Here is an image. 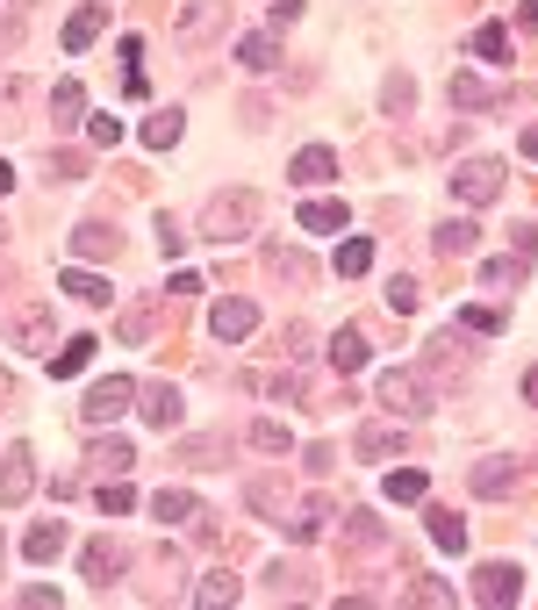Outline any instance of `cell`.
<instances>
[{"instance_id": "cell-53", "label": "cell", "mask_w": 538, "mask_h": 610, "mask_svg": "<svg viewBox=\"0 0 538 610\" xmlns=\"http://www.w3.org/2000/svg\"><path fill=\"white\" fill-rule=\"evenodd\" d=\"M8 395H15V381H8V366H0V402H8Z\"/></svg>"}, {"instance_id": "cell-11", "label": "cell", "mask_w": 538, "mask_h": 610, "mask_svg": "<svg viewBox=\"0 0 538 610\" xmlns=\"http://www.w3.org/2000/svg\"><path fill=\"white\" fill-rule=\"evenodd\" d=\"M87 467L101 474V481H115V474L137 467V453H130V438H94V446H87Z\"/></svg>"}, {"instance_id": "cell-43", "label": "cell", "mask_w": 538, "mask_h": 610, "mask_svg": "<svg viewBox=\"0 0 538 610\" xmlns=\"http://www.w3.org/2000/svg\"><path fill=\"white\" fill-rule=\"evenodd\" d=\"M460 324L481 331V338H496V331H503V309H460Z\"/></svg>"}, {"instance_id": "cell-51", "label": "cell", "mask_w": 538, "mask_h": 610, "mask_svg": "<svg viewBox=\"0 0 538 610\" xmlns=\"http://www.w3.org/2000/svg\"><path fill=\"white\" fill-rule=\"evenodd\" d=\"M524 158H538V122H531V130H524Z\"/></svg>"}, {"instance_id": "cell-31", "label": "cell", "mask_w": 538, "mask_h": 610, "mask_svg": "<svg viewBox=\"0 0 538 610\" xmlns=\"http://www.w3.org/2000/svg\"><path fill=\"white\" fill-rule=\"evenodd\" d=\"M244 496H252V510H266V517H288V481H252Z\"/></svg>"}, {"instance_id": "cell-40", "label": "cell", "mask_w": 538, "mask_h": 610, "mask_svg": "<svg viewBox=\"0 0 538 610\" xmlns=\"http://www.w3.org/2000/svg\"><path fill=\"white\" fill-rule=\"evenodd\" d=\"M345 539H352V546H381V524H374V510H352V517H345Z\"/></svg>"}, {"instance_id": "cell-41", "label": "cell", "mask_w": 538, "mask_h": 610, "mask_svg": "<svg viewBox=\"0 0 538 610\" xmlns=\"http://www.w3.org/2000/svg\"><path fill=\"white\" fill-rule=\"evenodd\" d=\"M266 266H273V273H288L295 288H309V259H302V252H266Z\"/></svg>"}, {"instance_id": "cell-47", "label": "cell", "mask_w": 538, "mask_h": 610, "mask_svg": "<svg viewBox=\"0 0 538 610\" xmlns=\"http://www.w3.org/2000/svg\"><path fill=\"white\" fill-rule=\"evenodd\" d=\"M22 603L44 610V603H58V589H51V582H29V589H22Z\"/></svg>"}, {"instance_id": "cell-37", "label": "cell", "mask_w": 538, "mask_h": 610, "mask_svg": "<svg viewBox=\"0 0 538 610\" xmlns=\"http://www.w3.org/2000/svg\"><path fill=\"white\" fill-rule=\"evenodd\" d=\"M359 453H366V460H388V453H402V431H388V424H374V431L359 438Z\"/></svg>"}, {"instance_id": "cell-29", "label": "cell", "mask_w": 538, "mask_h": 610, "mask_svg": "<svg viewBox=\"0 0 538 610\" xmlns=\"http://www.w3.org/2000/svg\"><path fill=\"white\" fill-rule=\"evenodd\" d=\"M366 266H374V244H366V237H345V244H338V280H359Z\"/></svg>"}, {"instance_id": "cell-1", "label": "cell", "mask_w": 538, "mask_h": 610, "mask_svg": "<svg viewBox=\"0 0 538 610\" xmlns=\"http://www.w3.org/2000/svg\"><path fill=\"white\" fill-rule=\"evenodd\" d=\"M8 345H15V352H44V359H51V352H58V309H51V302L15 309V316H8Z\"/></svg>"}, {"instance_id": "cell-54", "label": "cell", "mask_w": 538, "mask_h": 610, "mask_svg": "<svg viewBox=\"0 0 538 610\" xmlns=\"http://www.w3.org/2000/svg\"><path fill=\"white\" fill-rule=\"evenodd\" d=\"M531 402H538V374H531Z\"/></svg>"}, {"instance_id": "cell-35", "label": "cell", "mask_w": 538, "mask_h": 610, "mask_svg": "<svg viewBox=\"0 0 538 610\" xmlns=\"http://www.w3.org/2000/svg\"><path fill=\"white\" fill-rule=\"evenodd\" d=\"M115 338H122V345H144V338H151V309H144V302H137V309H122Z\"/></svg>"}, {"instance_id": "cell-13", "label": "cell", "mask_w": 538, "mask_h": 610, "mask_svg": "<svg viewBox=\"0 0 538 610\" xmlns=\"http://www.w3.org/2000/svg\"><path fill=\"white\" fill-rule=\"evenodd\" d=\"M474 496H488V503L517 496V467H510V460H481V467H474Z\"/></svg>"}, {"instance_id": "cell-38", "label": "cell", "mask_w": 538, "mask_h": 610, "mask_svg": "<svg viewBox=\"0 0 538 610\" xmlns=\"http://www.w3.org/2000/svg\"><path fill=\"white\" fill-rule=\"evenodd\" d=\"M417 280H409V273H395V280H388V309H395V316H409V309H417Z\"/></svg>"}, {"instance_id": "cell-9", "label": "cell", "mask_w": 538, "mask_h": 610, "mask_svg": "<svg viewBox=\"0 0 538 610\" xmlns=\"http://www.w3.org/2000/svg\"><path fill=\"white\" fill-rule=\"evenodd\" d=\"M58 295L87 302V309H108V302H115V288H108L101 273H87V266H65V273H58Z\"/></svg>"}, {"instance_id": "cell-4", "label": "cell", "mask_w": 538, "mask_h": 610, "mask_svg": "<svg viewBox=\"0 0 538 610\" xmlns=\"http://www.w3.org/2000/svg\"><path fill=\"white\" fill-rule=\"evenodd\" d=\"M252 216H259V202H252V194H216L209 209H201V237L230 244V237H244V230H252Z\"/></svg>"}, {"instance_id": "cell-20", "label": "cell", "mask_w": 538, "mask_h": 610, "mask_svg": "<svg viewBox=\"0 0 538 610\" xmlns=\"http://www.w3.org/2000/svg\"><path fill=\"white\" fill-rule=\"evenodd\" d=\"M115 230H108V223H80V230H72V252H80V259H115Z\"/></svg>"}, {"instance_id": "cell-52", "label": "cell", "mask_w": 538, "mask_h": 610, "mask_svg": "<svg viewBox=\"0 0 538 610\" xmlns=\"http://www.w3.org/2000/svg\"><path fill=\"white\" fill-rule=\"evenodd\" d=\"M8 187H15V166H8V158H0V194H8Z\"/></svg>"}, {"instance_id": "cell-15", "label": "cell", "mask_w": 538, "mask_h": 610, "mask_svg": "<svg viewBox=\"0 0 538 610\" xmlns=\"http://www.w3.org/2000/svg\"><path fill=\"white\" fill-rule=\"evenodd\" d=\"M122 568H130V553H122L115 539H94L87 546V582H101V589H108V582H122Z\"/></svg>"}, {"instance_id": "cell-48", "label": "cell", "mask_w": 538, "mask_h": 610, "mask_svg": "<svg viewBox=\"0 0 538 610\" xmlns=\"http://www.w3.org/2000/svg\"><path fill=\"white\" fill-rule=\"evenodd\" d=\"M517 252H524V259H538V223H517Z\"/></svg>"}, {"instance_id": "cell-44", "label": "cell", "mask_w": 538, "mask_h": 610, "mask_svg": "<svg viewBox=\"0 0 538 610\" xmlns=\"http://www.w3.org/2000/svg\"><path fill=\"white\" fill-rule=\"evenodd\" d=\"M158 244H166V259H180V252H187V237L173 230V216H158Z\"/></svg>"}, {"instance_id": "cell-2", "label": "cell", "mask_w": 538, "mask_h": 610, "mask_svg": "<svg viewBox=\"0 0 538 610\" xmlns=\"http://www.w3.org/2000/svg\"><path fill=\"white\" fill-rule=\"evenodd\" d=\"M496 194H503V158H467V166H452V202L488 209Z\"/></svg>"}, {"instance_id": "cell-27", "label": "cell", "mask_w": 538, "mask_h": 610, "mask_svg": "<svg viewBox=\"0 0 538 610\" xmlns=\"http://www.w3.org/2000/svg\"><path fill=\"white\" fill-rule=\"evenodd\" d=\"M22 553H29V560H58V553H65V524H36L29 539H22Z\"/></svg>"}, {"instance_id": "cell-26", "label": "cell", "mask_w": 538, "mask_h": 610, "mask_svg": "<svg viewBox=\"0 0 538 610\" xmlns=\"http://www.w3.org/2000/svg\"><path fill=\"white\" fill-rule=\"evenodd\" d=\"M144 144H151V151H173L180 144V108H158V115L144 122Z\"/></svg>"}, {"instance_id": "cell-32", "label": "cell", "mask_w": 538, "mask_h": 610, "mask_svg": "<svg viewBox=\"0 0 538 610\" xmlns=\"http://www.w3.org/2000/svg\"><path fill=\"white\" fill-rule=\"evenodd\" d=\"M51 115H58V122H80V115H87V94H80V80H58Z\"/></svg>"}, {"instance_id": "cell-39", "label": "cell", "mask_w": 538, "mask_h": 610, "mask_svg": "<svg viewBox=\"0 0 538 610\" xmlns=\"http://www.w3.org/2000/svg\"><path fill=\"white\" fill-rule=\"evenodd\" d=\"M252 446H259V453H288V424L259 417V424H252Z\"/></svg>"}, {"instance_id": "cell-12", "label": "cell", "mask_w": 538, "mask_h": 610, "mask_svg": "<svg viewBox=\"0 0 538 610\" xmlns=\"http://www.w3.org/2000/svg\"><path fill=\"white\" fill-rule=\"evenodd\" d=\"M366 352H374V345H366V331H359V324L330 331V366H338V374H359V366H366Z\"/></svg>"}, {"instance_id": "cell-25", "label": "cell", "mask_w": 538, "mask_h": 610, "mask_svg": "<svg viewBox=\"0 0 538 610\" xmlns=\"http://www.w3.org/2000/svg\"><path fill=\"white\" fill-rule=\"evenodd\" d=\"M302 230H316V237L345 230V202H302Z\"/></svg>"}, {"instance_id": "cell-19", "label": "cell", "mask_w": 538, "mask_h": 610, "mask_svg": "<svg viewBox=\"0 0 538 610\" xmlns=\"http://www.w3.org/2000/svg\"><path fill=\"white\" fill-rule=\"evenodd\" d=\"M438 252H445V259H467V252H474V244H481V230H474L467 223V216H452V223H438Z\"/></svg>"}, {"instance_id": "cell-33", "label": "cell", "mask_w": 538, "mask_h": 610, "mask_svg": "<svg viewBox=\"0 0 538 610\" xmlns=\"http://www.w3.org/2000/svg\"><path fill=\"white\" fill-rule=\"evenodd\" d=\"M424 488H431L424 467H395V474H388V496H395V503H424Z\"/></svg>"}, {"instance_id": "cell-17", "label": "cell", "mask_w": 538, "mask_h": 610, "mask_svg": "<svg viewBox=\"0 0 538 610\" xmlns=\"http://www.w3.org/2000/svg\"><path fill=\"white\" fill-rule=\"evenodd\" d=\"M151 510H158V524H201V503H194L187 488H158Z\"/></svg>"}, {"instance_id": "cell-18", "label": "cell", "mask_w": 538, "mask_h": 610, "mask_svg": "<svg viewBox=\"0 0 538 610\" xmlns=\"http://www.w3.org/2000/svg\"><path fill=\"white\" fill-rule=\"evenodd\" d=\"M237 575H230V568H216V575H201V582H194V603H201V610H223V603H237Z\"/></svg>"}, {"instance_id": "cell-23", "label": "cell", "mask_w": 538, "mask_h": 610, "mask_svg": "<svg viewBox=\"0 0 538 610\" xmlns=\"http://www.w3.org/2000/svg\"><path fill=\"white\" fill-rule=\"evenodd\" d=\"M424 524H431V546H438V553H467V524L452 517V510H431Z\"/></svg>"}, {"instance_id": "cell-50", "label": "cell", "mask_w": 538, "mask_h": 610, "mask_svg": "<svg viewBox=\"0 0 538 610\" xmlns=\"http://www.w3.org/2000/svg\"><path fill=\"white\" fill-rule=\"evenodd\" d=\"M15 44H22V29H15V22H0V51H15Z\"/></svg>"}, {"instance_id": "cell-55", "label": "cell", "mask_w": 538, "mask_h": 610, "mask_svg": "<svg viewBox=\"0 0 538 610\" xmlns=\"http://www.w3.org/2000/svg\"><path fill=\"white\" fill-rule=\"evenodd\" d=\"M0 237H8V230H0Z\"/></svg>"}, {"instance_id": "cell-21", "label": "cell", "mask_w": 538, "mask_h": 610, "mask_svg": "<svg viewBox=\"0 0 538 610\" xmlns=\"http://www.w3.org/2000/svg\"><path fill=\"white\" fill-rule=\"evenodd\" d=\"M452 108H503V87H481L474 72H452Z\"/></svg>"}, {"instance_id": "cell-16", "label": "cell", "mask_w": 538, "mask_h": 610, "mask_svg": "<svg viewBox=\"0 0 538 610\" xmlns=\"http://www.w3.org/2000/svg\"><path fill=\"white\" fill-rule=\"evenodd\" d=\"M144 424H158V431H173V424H180V388L173 381H158V388H144Z\"/></svg>"}, {"instance_id": "cell-5", "label": "cell", "mask_w": 538, "mask_h": 610, "mask_svg": "<svg viewBox=\"0 0 538 610\" xmlns=\"http://www.w3.org/2000/svg\"><path fill=\"white\" fill-rule=\"evenodd\" d=\"M230 22V0H180V15H173V29L187 36V44H209L216 29Z\"/></svg>"}, {"instance_id": "cell-8", "label": "cell", "mask_w": 538, "mask_h": 610, "mask_svg": "<svg viewBox=\"0 0 538 610\" xmlns=\"http://www.w3.org/2000/svg\"><path fill=\"white\" fill-rule=\"evenodd\" d=\"M381 402L395 410V417H417V410H431L424 381H417V374H402V366H395V374H381Z\"/></svg>"}, {"instance_id": "cell-36", "label": "cell", "mask_w": 538, "mask_h": 610, "mask_svg": "<svg viewBox=\"0 0 538 610\" xmlns=\"http://www.w3.org/2000/svg\"><path fill=\"white\" fill-rule=\"evenodd\" d=\"M381 101H388V115H409V101H417V80H409V72H395V80L381 87Z\"/></svg>"}, {"instance_id": "cell-14", "label": "cell", "mask_w": 538, "mask_h": 610, "mask_svg": "<svg viewBox=\"0 0 538 610\" xmlns=\"http://www.w3.org/2000/svg\"><path fill=\"white\" fill-rule=\"evenodd\" d=\"M36 488V474H29V446H15V453L0 460V503H22Z\"/></svg>"}, {"instance_id": "cell-30", "label": "cell", "mask_w": 538, "mask_h": 610, "mask_svg": "<svg viewBox=\"0 0 538 610\" xmlns=\"http://www.w3.org/2000/svg\"><path fill=\"white\" fill-rule=\"evenodd\" d=\"M94 503H101L108 517H122V510H137V488H130V481L115 474V481H101V488H94Z\"/></svg>"}, {"instance_id": "cell-7", "label": "cell", "mask_w": 538, "mask_h": 610, "mask_svg": "<svg viewBox=\"0 0 538 610\" xmlns=\"http://www.w3.org/2000/svg\"><path fill=\"white\" fill-rule=\"evenodd\" d=\"M209 331L223 338V345H237V338H252V331H259V309H252L244 295H223V302L209 309Z\"/></svg>"}, {"instance_id": "cell-45", "label": "cell", "mask_w": 538, "mask_h": 610, "mask_svg": "<svg viewBox=\"0 0 538 610\" xmlns=\"http://www.w3.org/2000/svg\"><path fill=\"white\" fill-rule=\"evenodd\" d=\"M481 280H488V288H510V280H517V259H496V266H481Z\"/></svg>"}, {"instance_id": "cell-6", "label": "cell", "mask_w": 538, "mask_h": 610, "mask_svg": "<svg viewBox=\"0 0 538 610\" xmlns=\"http://www.w3.org/2000/svg\"><path fill=\"white\" fill-rule=\"evenodd\" d=\"M524 596V575L517 568H503V560H488L481 575H474V603H488V610H510Z\"/></svg>"}, {"instance_id": "cell-49", "label": "cell", "mask_w": 538, "mask_h": 610, "mask_svg": "<svg viewBox=\"0 0 538 610\" xmlns=\"http://www.w3.org/2000/svg\"><path fill=\"white\" fill-rule=\"evenodd\" d=\"M517 22H524V29L538 36V0H524V8H517Z\"/></svg>"}, {"instance_id": "cell-24", "label": "cell", "mask_w": 538, "mask_h": 610, "mask_svg": "<svg viewBox=\"0 0 538 610\" xmlns=\"http://www.w3.org/2000/svg\"><path fill=\"white\" fill-rule=\"evenodd\" d=\"M101 29H108V8H80V15L65 22V51H87Z\"/></svg>"}, {"instance_id": "cell-22", "label": "cell", "mask_w": 538, "mask_h": 610, "mask_svg": "<svg viewBox=\"0 0 538 610\" xmlns=\"http://www.w3.org/2000/svg\"><path fill=\"white\" fill-rule=\"evenodd\" d=\"M94 352H101L94 338H65V345L51 352V374H58V381H72V374H87V359H94Z\"/></svg>"}, {"instance_id": "cell-46", "label": "cell", "mask_w": 538, "mask_h": 610, "mask_svg": "<svg viewBox=\"0 0 538 610\" xmlns=\"http://www.w3.org/2000/svg\"><path fill=\"white\" fill-rule=\"evenodd\" d=\"M302 8H309V0H273V29H288V22H302Z\"/></svg>"}, {"instance_id": "cell-34", "label": "cell", "mask_w": 538, "mask_h": 610, "mask_svg": "<svg viewBox=\"0 0 538 610\" xmlns=\"http://www.w3.org/2000/svg\"><path fill=\"white\" fill-rule=\"evenodd\" d=\"M474 51H481L488 65H503V58H510V36H503V22H481V29H474Z\"/></svg>"}, {"instance_id": "cell-28", "label": "cell", "mask_w": 538, "mask_h": 610, "mask_svg": "<svg viewBox=\"0 0 538 610\" xmlns=\"http://www.w3.org/2000/svg\"><path fill=\"white\" fill-rule=\"evenodd\" d=\"M237 58L252 72H273L280 65V44H273V36H237Z\"/></svg>"}, {"instance_id": "cell-3", "label": "cell", "mask_w": 538, "mask_h": 610, "mask_svg": "<svg viewBox=\"0 0 538 610\" xmlns=\"http://www.w3.org/2000/svg\"><path fill=\"white\" fill-rule=\"evenodd\" d=\"M130 402H137V381L108 374V381H94V388H87V402H80V424H87V431H108V424H115Z\"/></svg>"}, {"instance_id": "cell-42", "label": "cell", "mask_w": 538, "mask_h": 610, "mask_svg": "<svg viewBox=\"0 0 538 610\" xmlns=\"http://www.w3.org/2000/svg\"><path fill=\"white\" fill-rule=\"evenodd\" d=\"M87 144H101V151H108V144H122V122L115 115H87Z\"/></svg>"}, {"instance_id": "cell-10", "label": "cell", "mask_w": 538, "mask_h": 610, "mask_svg": "<svg viewBox=\"0 0 538 610\" xmlns=\"http://www.w3.org/2000/svg\"><path fill=\"white\" fill-rule=\"evenodd\" d=\"M288 180H295V187H323V180H338V151H330V144H309V151H295Z\"/></svg>"}]
</instances>
